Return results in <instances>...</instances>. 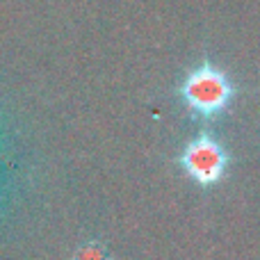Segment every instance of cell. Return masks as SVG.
<instances>
[{"label": "cell", "instance_id": "7a4b0ae2", "mask_svg": "<svg viewBox=\"0 0 260 260\" xmlns=\"http://www.w3.org/2000/svg\"><path fill=\"white\" fill-rule=\"evenodd\" d=\"M224 151L219 144L212 142L210 137H201L187 146L183 155V165L199 183H215L224 174Z\"/></svg>", "mask_w": 260, "mask_h": 260}, {"label": "cell", "instance_id": "6da1fadb", "mask_svg": "<svg viewBox=\"0 0 260 260\" xmlns=\"http://www.w3.org/2000/svg\"><path fill=\"white\" fill-rule=\"evenodd\" d=\"M183 94L192 110H197L201 114H215L229 103L231 87L229 80L219 71L206 67L189 76V80L185 82Z\"/></svg>", "mask_w": 260, "mask_h": 260}]
</instances>
